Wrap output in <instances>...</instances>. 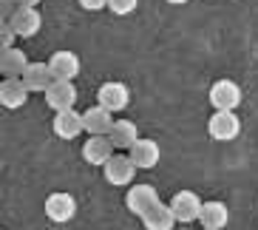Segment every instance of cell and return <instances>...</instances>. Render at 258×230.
<instances>
[{
	"label": "cell",
	"mask_w": 258,
	"mask_h": 230,
	"mask_svg": "<svg viewBox=\"0 0 258 230\" xmlns=\"http://www.w3.org/2000/svg\"><path fill=\"white\" fill-rule=\"evenodd\" d=\"M83 120H85V131L88 137H108L111 128H114V114L105 111L102 105H91L88 111H83Z\"/></svg>",
	"instance_id": "obj_12"
},
{
	"label": "cell",
	"mask_w": 258,
	"mask_h": 230,
	"mask_svg": "<svg viewBox=\"0 0 258 230\" xmlns=\"http://www.w3.org/2000/svg\"><path fill=\"white\" fill-rule=\"evenodd\" d=\"M23 83L29 91H37V94H46L48 88L54 85V77H51V69L48 63H31L23 74Z\"/></svg>",
	"instance_id": "obj_18"
},
{
	"label": "cell",
	"mask_w": 258,
	"mask_h": 230,
	"mask_svg": "<svg viewBox=\"0 0 258 230\" xmlns=\"http://www.w3.org/2000/svg\"><path fill=\"white\" fill-rule=\"evenodd\" d=\"M29 88H26L23 80H3L0 83V102H3V108H9V111H17V108H23L26 100H29Z\"/></svg>",
	"instance_id": "obj_17"
},
{
	"label": "cell",
	"mask_w": 258,
	"mask_h": 230,
	"mask_svg": "<svg viewBox=\"0 0 258 230\" xmlns=\"http://www.w3.org/2000/svg\"><path fill=\"white\" fill-rule=\"evenodd\" d=\"M207 134L216 142H230L241 134V120L235 117V111H216L207 120Z\"/></svg>",
	"instance_id": "obj_5"
},
{
	"label": "cell",
	"mask_w": 258,
	"mask_h": 230,
	"mask_svg": "<svg viewBox=\"0 0 258 230\" xmlns=\"http://www.w3.org/2000/svg\"><path fill=\"white\" fill-rule=\"evenodd\" d=\"M83 159L88 162V165L105 168L108 162L114 159V142L108 137H88L83 142Z\"/></svg>",
	"instance_id": "obj_10"
},
{
	"label": "cell",
	"mask_w": 258,
	"mask_h": 230,
	"mask_svg": "<svg viewBox=\"0 0 258 230\" xmlns=\"http://www.w3.org/2000/svg\"><path fill=\"white\" fill-rule=\"evenodd\" d=\"M128 156H131V162H134L139 170H151V168H156V165H159V156H162L159 142H153V139H145L142 137L137 145L128 151Z\"/></svg>",
	"instance_id": "obj_13"
},
{
	"label": "cell",
	"mask_w": 258,
	"mask_h": 230,
	"mask_svg": "<svg viewBox=\"0 0 258 230\" xmlns=\"http://www.w3.org/2000/svg\"><path fill=\"white\" fill-rule=\"evenodd\" d=\"M159 202L162 199H159V193H156L153 185H131L128 193H125V205H128V210L134 216H139V219H142L145 213H151Z\"/></svg>",
	"instance_id": "obj_2"
},
{
	"label": "cell",
	"mask_w": 258,
	"mask_h": 230,
	"mask_svg": "<svg viewBox=\"0 0 258 230\" xmlns=\"http://www.w3.org/2000/svg\"><path fill=\"white\" fill-rule=\"evenodd\" d=\"M202 207H205V202L199 199V193H193V191H179V193H173V199H170V210H173L179 224L199 222Z\"/></svg>",
	"instance_id": "obj_3"
},
{
	"label": "cell",
	"mask_w": 258,
	"mask_h": 230,
	"mask_svg": "<svg viewBox=\"0 0 258 230\" xmlns=\"http://www.w3.org/2000/svg\"><path fill=\"white\" fill-rule=\"evenodd\" d=\"M9 23H12V29L17 31V37L29 40V37H34V34L40 31L43 17H40V12H37L34 3H20V9L15 12V17H12Z\"/></svg>",
	"instance_id": "obj_6"
},
{
	"label": "cell",
	"mask_w": 258,
	"mask_h": 230,
	"mask_svg": "<svg viewBox=\"0 0 258 230\" xmlns=\"http://www.w3.org/2000/svg\"><path fill=\"white\" fill-rule=\"evenodd\" d=\"M48 69L54 83H74V77L80 74V57L74 51H54L48 57Z\"/></svg>",
	"instance_id": "obj_7"
},
{
	"label": "cell",
	"mask_w": 258,
	"mask_h": 230,
	"mask_svg": "<svg viewBox=\"0 0 258 230\" xmlns=\"http://www.w3.org/2000/svg\"><path fill=\"white\" fill-rule=\"evenodd\" d=\"M199 222H202V230H224V227H227V222H230L227 205H224V202H219V199L205 202Z\"/></svg>",
	"instance_id": "obj_16"
},
{
	"label": "cell",
	"mask_w": 258,
	"mask_h": 230,
	"mask_svg": "<svg viewBox=\"0 0 258 230\" xmlns=\"http://www.w3.org/2000/svg\"><path fill=\"white\" fill-rule=\"evenodd\" d=\"M51 128L60 139H77L85 131V120L80 111H62V114H54Z\"/></svg>",
	"instance_id": "obj_15"
},
{
	"label": "cell",
	"mask_w": 258,
	"mask_h": 230,
	"mask_svg": "<svg viewBox=\"0 0 258 230\" xmlns=\"http://www.w3.org/2000/svg\"><path fill=\"white\" fill-rule=\"evenodd\" d=\"M102 174H105V182L108 185H114V188H125V185L134 182L137 165L131 162V156H114V159L102 168Z\"/></svg>",
	"instance_id": "obj_11"
},
{
	"label": "cell",
	"mask_w": 258,
	"mask_h": 230,
	"mask_svg": "<svg viewBox=\"0 0 258 230\" xmlns=\"http://www.w3.org/2000/svg\"><path fill=\"white\" fill-rule=\"evenodd\" d=\"M29 66H31L29 57H26V51H20V48H6V51H0V74H3V80H23Z\"/></svg>",
	"instance_id": "obj_14"
},
{
	"label": "cell",
	"mask_w": 258,
	"mask_h": 230,
	"mask_svg": "<svg viewBox=\"0 0 258 230\" xmlns=\"http://www.w3.org/2000/svg\"><path fill=\"white\" fill-rule=\"evenodd\" d=\"M210 105L216 111H235L241 105V85L233 80H216L210 85Z\"/></svg>",
	"instance_id": "obj_4"
},
{
	"label": "cell",
	"mask_w": 258,
	"mask_h": 230,
	"mask_svg": "<svg viewBox=\"0 0 258 230\" xmlns=\"http://www.w3.org/2000/svg\"><path fill=\"white\" fill-rule=\"evenodd\" d=\"M15 40H17V31L12 29V23L9 20H0V46H3V51L6 48H15Z\"/></svg>",
	"instance_id": "obj_21"
},
{
	"label": "cell",
	"mask_w": 258,
	"mask_h": 230,
	"mask_svg": "<svg viewBox=\"0 0 258 230\" xmlns=\"http://www.w3.org/2000/svg\"><path fill=\"white\" fill-rule=\"evenodd\" d=\"M137 0H111V3H108V9H111V12H114L116 17H125V15H131V12H137Z\"/></svg>",
	"instance_id": "obj_22"
},
{
	"label": "cell",
	"mask_w": 258,
	"mask_h": 230,
	"mask_svg": "<svg viewBox=\"0 0 258 230\" xmlns=\"http://www.w3.org/2000/svg\"><path fill=\"white\" fill-rule=\"evenodd\" d=\"M108 139L114 142V148H122V151H131V148L137 145V142H139L142 137H139L137 125L131 123V120H116V125L111 128Z\"/></svg>",
	"instance_id": "obj_19"
},
{
	"label": "cell",
	"mask_w": 258,
	"mask_h": 230,
	"mask_svg": "<svg viewBox=\"0 0 258 230\" xmlns=\"http://www.w3.org/2000/svg\"><path fill=\"white\" fill-rule=\"evenodd\" d=\"M131 102V91L125 83H116V80H108V83H102L97 88V105H102L105 111H111V114H119V111H125Z\"/></svg>",
	"instance_id": "obj_1"
},
{
	"label": "cell",
	"mask_w": 258,
	"mask_h": 230,
	"mask_svg": "<svg viewBox=\"0 0 258 230\" xmlns=\"http://www.w3.org/2000/svg\"><path fill=\"white\" fill-rule=\"evenodd\" d=\"M80 6H83L85 12H99V9H105L108 3H105V0H83Z\"/></svg>",
	"instance_id": "obj_23"
},
{
	"label": "cell",
	"mask_w": 258,
	"mask_h": 230,
	"mask_svg": "<svg viewBox=\"0 0 258 230\" xmlns=\"http://www.w3.org/2000/svg\"><path fill=\"white\" fill-rule=\"evenodd\" d=\"M142 224H145V230H173L176 216H173V210H170V205L159 202L151 213L142 216Z\"/></svg>",
	"instance_id": "obj_20"
},
{
	"label": "cell",
	"mask_w": 258,
	"mask_h": 230,
	"mask_svg": "<svg viewBox=\"0 0 258 230\" xmlns=\"http://www.w3.org/2000/svg\"><path fill=\"white\" fill-rule=\"evenodd\" d=\"M77 85L74 83H54L46 91V102L54 114H62V111H74L77 105Z\"/></svg>",
	"instance_id": "obj_9"
},
{
	"label": "cell",
	"mask_w": 258,
	"mask_h": 230,
	"mask_svg": "<svg viewBox=\"0 0 258 230\" xmlns=\"http://www.w3.org/2000/svg\"><path fill=\"white\" fill-rule=\"evenodd\" d=\"M74 213H77V199L71 196V193L57 191V193H51V196L46 199V216L51 219L54 224L71 222V219H74Z\"/></svg>",
	"instance_id": "obj_8"
}]
</instances>
